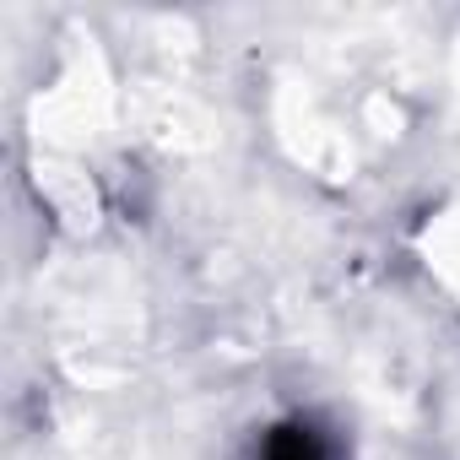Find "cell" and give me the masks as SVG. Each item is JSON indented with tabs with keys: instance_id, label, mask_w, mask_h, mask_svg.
Here are the masks:
<instances>
[{
	"instance_id": "obj_1",
	"label": "cell",
	"mask_w": 460,
	"mask_h": 460,
	"mask_svg": "<svg viewBox=\"0 0 460 460\" xmlns=\"http://www.w3.org/2000/svg\"><path fill=\"white\" fill-rule=\"evenodd\" d=\"M266 460H325V449H320V438H314L309 428L282 422V428H271V438H266Z\"/></svg>"
}]
</instances>
